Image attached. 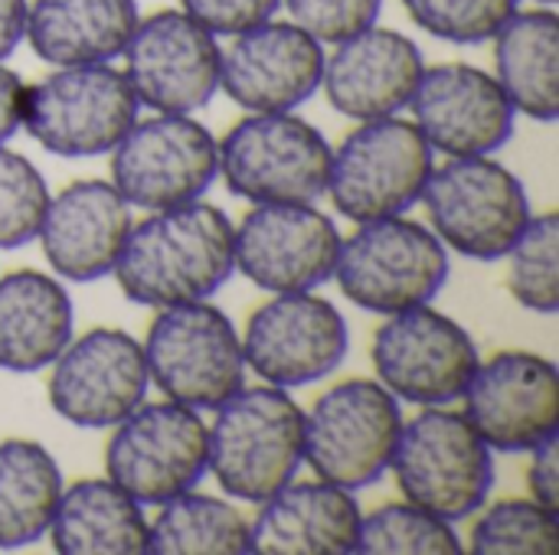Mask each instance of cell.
Segmentation results:
<instances>
[{"mask_svg":"<svg viewBox=\"0 0 559 555\" xmlns=\"http://www.w3.org/2000/svg\"><path fill=\"white\" fill-rule=\"evenodd\" d=\"M233 229L229 216L203 200L131 222L111 268L121 294L154 311L210 301L236 272Z\"/></svg>","mask_w":559,"mask_h":555,"instance_id":"cell-1","label":"cell"},{"mask_svg":"<svg viewBox=\"0 0 559 555\" xmlns=\"http://www.w3.org/2000/svg\"><path fill=\"white\" fill-rule=\"evenodd\" d=\"M305 464V409L278 386L239 389L206 425V471L223 494L262 504Z\"/></svg>","mask_w":559,"mask_h":555,"instance_id":"cell-2","label":"cell"},{"mask_svg":"<svg viewBox=\"0 0 559 555\" xmlns=\"http://www.w3.org/2000/svg\"><path fill=\"white\" fill-rule=\"evenodd\" d=\"M390 471L403 497L445 523L478 514L495 487V458L462 412L426 406L403 422Z\"/></svg>","mask_w":559,"mask_h":555,"instance_id":"cell-3","label":"cell"},{"mask_svg":"<svg viewBox=\"0 0 559 555\" xmlns=\"http://www.w3.org/2000/svg\"><path fill=\"white\" fill-rule=\"evenodd\" d=\"M350 239H341L334 281L341 294L370 314H400L432 304L449 278V249L442 239L406 216L357 222Z\"/></svg>","mask_w":559,"mask_h":555,"instance_id":"cell-4","label":"cell"},{"mask_svg":"<svg viewBox=\"0 0 559 555\" xmlns=\"http://www.w3.org/2000/svg\"><path fill=\"white\" fill-rule=\"evenodd\" d=\"M436 170V150L413 121L400 114L360 121L331 150L328 193L350 222L403 216L423 200Z\"/></svg>","mask_w":559,"mask_h":555,"instance_id":"cell-5","label":"cell"},{"mask_svg":"<svg viewBox=\"0 0 559 555\" xmlns=\"http://www.w3.org/2000/svg\"><path fill=\"white\" fill-rule=\"evenodd\" d=\"M423 203L442 245L475 262H501L534 216L524 183L491 154L449 157L432 170Z\"/></svg>","mask_w":559,"mask_h":555,"instance_id":"cell-6","label":"cell"},{"mask_svg":"<svg viewBox=\"0 0 559 555\" xmlns=\"http://www.w3.org/2000/svg\"><path fill=\"white\" fill-rule=\"evenodd\" d=\"M144 360L151 383L180 406L216 409L246 386V357L236 324L206 301L157 307Z\"/></svg>","mask_w":559,"mask_h":555,"instance_id":"cell-7","label":"cell"},{"mask_svg":"<svg viewBox=\"0 0 559 555\" xmlns=\"http://www.w3.org/2000/svg\"><path fill=\"white\" fill-rule=\"evenodd\" d=\"M400 432V399L377 379H347L305 412V461L321 481L354 494L390 471Z\"/></svg>","mask_w":559,"mask_h":555,"instance_id":"cell-8","label":"cell"},{"mask_svg":"<svg viewBox=\"0 0 559 555\" xmlns=\"http://www.w3.org/2000/svg\"><path fill=\"white\" fill-rule=\"evenodd\" d=\"M138 108L131 82L111 62L59 65L26 85L23 128L49 154L98 157L124 137Z\"/></svg>","mask_w":559,"mask_h":555,"instance_id":"cell-9","label":"cell"},{"mask_svg":"<svg viewBox=\"0 0 559 555\" xmlns=\"http://www.w3.org/2000/svg\"><path fill=\"white\" fill-rule=\"evenodd\" d=\"M216 150L229 193L249 203H314L328 193L331 144L292 111H252Z\"/></svg>","mask_w":559,"mask_h":555,"instance_id":"cell-10","label":"cell"},{"mask_svg":"<svg viewBox=\"0 0 559 555\" xmlns=\"http://www.w3.org/2000/svg\"><path fill=\"white\" fill-rule=\"evenodd\" d=\"M105 445V478L141 507H160L193 491L206 474V422L180 402L138 406L111 425Z\"/></svg>","mask_w":559,"mask_h":555,"instance_id":"cell-11","label":"cell"},{"mask_svg":"<svg viewBox=\"0 0 559 555\" xmlns=\"http://www.w3.org/2000/svg\"><path fill=\"white\" fill-rule=\"evenodd\" d=\"M108 154L115 190L147 213L200 200L219 173L216 137L190 114L134 121Z\"/></svg>","mask_w":559,"mask_h":555,"instance_id":"cell-12","label":"cell"},{"mask_svg":"<svg viewBox=\"0 0 559 555\" xmlns=\"http://www.w3.org/2000/svg\"><path fill=\"white\" fill-rule=\"evenodd\" d=\"M481 357L472 334L449 314L423 304L390 314L373 337L380 383L413 406H452L465 396Z\"/></svg>","mask_w":559,"mask_h":555,"instance_id":"cell-13","label":"cell"},{"mask_svg":"<svg viewBox=\"0 0 559 555\" xmlns=\"http://www.w3.org/2000/svg\"><path fill=\"white\" fill-rule=\"evenodd\" d=\"M121 56V72L138 101L160 114H193L219 92L223 49L183 10H157L138 20Z\"/></svg>","mask_w":559,"mask_h":555,"instance_id":"cell-14","label":"cell"},{"mask_svg":"<svg viewBox=\"0 0 559 555\" xmlns=\"http://www.w3.org/2000/svg\"><path fill=\"white\" fill-rule=\"evenodd\" d=\"M350 350L344 314L311 291L275 294L262 304L242 337L246 370L265 386L301 389L331 376Z\"/></svg>","mask_w":559,"mask_h":555,"instance_id":"cell-15","label":"cell"},{"mask_svg":"<svg viewBox=\"0 0 559 555\" xmlns=\"http://www.w3.org/2000/svg\"><path fill=\"white\" fill-rule=\"evenodd\" d=\"M144 347L118 327H95L49 363V406L75 429H111L147 396Z\"/></svg>","mask_w":559,"mask_h":555,"instance_id":"cell-16","label":"cell"},{"mask_svg":"<svg viewBox=\"0 0 559 555\" xmlns=\"http://www.w3.org/2000/svg\"><path fill=\"white\" fill-rule=\"evenodd\" d=\"M341 232L311 203H255L233 229L236 268L269 294L314 291L331 281Z\"/></svg>","mask_w":559,"mask_h":555,"instance_id":"cell-17","label":"cell"},{"mask_svg":"<svg viewBox=\"0 0 559 555\" xmlns=\"http://www.w3.org/2000/svg\"><path fill=\"white\" fill-rule=\"evenodd\" d=\"M462 399V415L491 451L524 455L559 432V370L540 353H495L478 363Z\"/></svg>","mask_w":559,"mask_h":555,"instance_id":"cell-18","label":"cell"},{"mask_svg":"<svg viewBox=\"0 0 559 555\" xmlns=\"http://www.w3.org/2000/svg\"><path fill=\"white\" fill-rule=\"evenodd\" d=\"M413 124L445 157H488L514 137V105L501 82L468 62L423 69L409 98Z\"/></svg>","mask_w":559,"mask_h":555,"instance_id":"cell-19","label":"cell"},{"mask_svg":"<svg viewBox=\"0 0 559 555\" xmlns=\"http://www.w3.org/2000/svg\"><path fill=\"white\" fill-rule=\"evenodd\" d=\"M324 75V46L298 23L265 20L223 49L219 88L246 111H295Z\"/></svg>","mask_w":559,"mask_h":555,"instance_id":"cell-20","label":"cell"},{"mask_svg":"<svg viewBox=\"0 0 559 555\" xmlns=\"http://www.w3.org/2000/svg\"><path fill=\"white\" fill-rule=\"evenodd\" d=\"M426 62L419 46L390 26H367L324 56V95L354 121L390 118L409 108Z\"/></svg>","mask_w":559,"mask_h":555,"instance_id":"cell-21","label":"cell"},{"mask_svg":"<svg viewBox=\"0 0 559 555\" xmlns=\"http://www.w3.org/2000/svg\"><path fill=\"white\" fill-rule=\"evenodd\" d=\"M128 229L131 206L115 183L75 180L49 196L36 239L59 278L98 281L111 275Z\"/></svg>","mask_w":559,"mask_h":555,"instance_id":"cell-22","label":"cell"},{"mask_svg":"<svg viewBox=\"0 0 559 555\" xmlns=\"http://www.w3.org/2000/svg\"><path fill=\"white\" fill-rule=\"evenodd\" d=\"M252 553L259 555H347L357 546L360 507L350 491L328 481H288L259 504Z\"/></svg>","mask_w":559,"mask_h":555,"instance_id":"cell-23","label":"cell"},{"mask_svg":"<svg viewBox=\"0 0 559 555\" xmlns=\"http://www.w3.org/2000/svg\"><path fill=\"white\" fill-rule=\"evenodd\" d=\"M138 20V0H33L23 36L56 69L111 62L124 52Z\"/></svg>","mask_w":559,"mask_h":555,"instance_id":"cell-24","label":"cell"},{"mask_svg":"<svg viewBox=\"0 0 559 555\" xmlns=\"http://www.w3.org/2000/svg\"><path fill=\"white\" fill-rule=\"evenodd\" d=\"M69 340L72 301L52 275L20 268L0 278V370H46Z\"/></svg>","mask_w":559,"mask_h":555,"instance_id":"cell-25","label":"cell"},{"mask_svg":"<svg viewBox=\"0 0 559 555\" xmlns=\"http://www.w3.org/2000/svg\"><path fill=\"white\" fill-rule=\"evenodd\" d=\"M495 39V79L514 111L554 124L559 118V16L554 7L514 10Z\"/></svg>","mask_w":559,"mask_h":555,"instance_id":"cell-26","label":"cell"},{"mask_svg":"<svg viewBox=\"0 0 559 555\" xmlns=\"http://www.w3.org/2000/svg\"><path fill=\"white\" fill-rule=\"evenodd\" d=\"M49 536L62 555H141L147 553V517L118 484L92 478L62 491Z\"/></svg>","mask_w":559,"mask_h":555,"instance_id":"cell-27","label":"cell"},{"mask_svg":"<svg viewBox=\"0 0 559 555\" xmlns=\"http://www.w3.org/2000/svg\"><path fill=\"white\" fill-rule=\"evenodd\" d=\"M59 497L62 471L39 442H0V550H23L43 540Z\"/></svg>","mask_w":559,"mask_h":555,"instance_id":"cell-28","label":"cell"},{"mask_svg":"<svg viewBox=\"0 0 559 555\" xmlns=\"http://www.w3.org/2000/svg\"><path fill=\"white\" fill-rule=\"evenodd\" d=\"M147 553L242 555L252 553V533L233 504L187 491L160 504V514L147 523Z\"/></svg>","mask_w":559,"mask_h":555,"instance_id":"cell-29","label":"cell"},{"mask_svg":"<svg viewBox=\"0 0 559 555\" xmlns=\"http://www.w3.org/2000/svg\"><path fill=\"white\" fill-rule=\"evenodd\" d=\"M357 555H459L462 543L452 523L403 500L360 517Z\"/></svg>","mask_w":559,"mask_h":555,"instance_id":"cell-30","label":"cell"},{"mask_svg":"<svg viewBox=\"0 0 559 555\" xmlns=\"http://www.w3.org/2000/svg\"><path fill=\"white\" fill-rule=\"evenodd\" d=\"M508 258V291L534 314L559 311V216H531Z\"/></svg>","mask_w":559,"mask_h":555,"instance_id":"cell-31","label":"cell"},{"mask_svg":"<svg viewBox=\"0 0 559 555\" xmlns=\"http://www.w3.org/2000/svg\"><path fill=\"white\" fill-rule=\"evenodd\" d=\"M468 550L475 555H557V510L531 500H501L481 514Z\"/></svg>","mask_w":559,"mask_h":555,"instance_id":"cell-32","label":"cell"},{"mask_svg":"<svg viewBox=\"0 0 559 555\" xmlns=\"http://www.w3.org/2000/svg\"><path fill=\"white\" fill-rule=\"evenodd\" d=\"M46 203L49 190L36 164L0 144V249L29 245L39 236Z\"/></svg>","mask_w":559,"mask_h":555,"instance_id":"cell-33","label":"cell"},{"mask_svg":"<svg viewBox=\"0 0 559 555\" xmlns=\"http://www.w3.org/2000/svg\"><path fill=\"white\" fill-rule=\"evenodd\" d=\"M521 0H403L409 20L436 39L475 46L491 39Z\"/></svg>","mask_w":559,"mask_h":555,"instance_id":"cell-34","label":"cell"},{"mask_svg":"<svg viewBox=\"0 0 559 555\" xmlns=\"http://www.w3.org/2000/svg\"><path fill=\"white\" fill-rule=\"evenodd\" d=\"M292 13V23H298L308 36H314L321 46L344 43L357 36L360 29L373 26L383 0H282Z\"/></svg>","mask_w":559,"mask_h":555,"instance_id":"cell-35","label":"cell"},{"mask_svg":"<svg viewBox=\"0 0 559 555\" xmlns=\"http://www.w3.org/2000/svg\"><path fill=\"white\" fill-rule=\"evenodd\" d=\"M282 0H180V10L213 36H236L278 13Z\"/></svg>","mask_w":559,"mask_h":555,"instance_id":"cell-36","label":"cell"},{"mask_svg":"<svg viewBox=\"0 0 559 555\" xmlns=\"http://www.w3.org/2000/svg\"><path fill=\"white\" fill-rule=\"evenodd\" d=\"M559 435V432H557ZM557 435L544 438L537 448H531V471H527V484H531V497L550 510H559V442Z\"/></svg>","mask_w":559,"mask_h":555,"instance_id":"cell-37","label":"cell"},{"mask_svg":"<svg viewBox=\"0 0 559 555\" xmlns=\"http://www.w3.org/2000/svg\"><path fill=\"white\" fill-rule=\"evenodd\" d=\"M23 105H26V82L0 62V144L23 128Z\"/></svg>","mask_w":559,"mask_h":555,"instance_id":"cell-38","label":"cell"},{"mask_svg":"<svg viewBox=\"0 0 559 555\" xmlns=\"http://www.w3.org/2000/svg\"><path fill=\"white\" fill-rule=\"evenodd\" d=\"M26 0H0V62L20 46L26 33Z\"/></svg>","mask_w":559,"mask_h":555,"instance_id":"cell-39","label":"cell"},{"mask_svg":"<svg viewBox=\"0 0 559 555\" xmlns=\"http://www.w3.org/2000/svg\"><path fill=\"white\" fill-rule=\"evenodd\" d=\"M540 7H557V0H537Z\"/></svg>","mask_w":559,"mask_h":555,"instance_id":"cell-40","label":"cell"}]
</instances>
